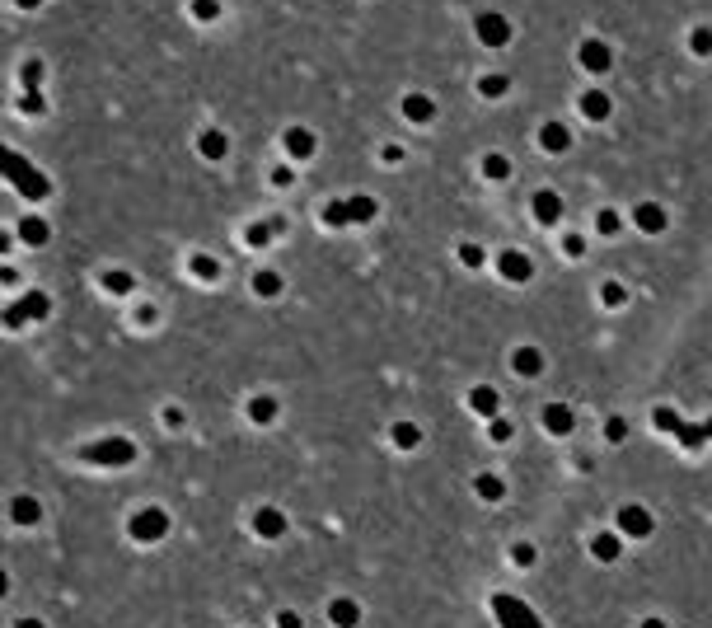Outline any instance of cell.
I'll return each instance as SVG.
<instances>
[{
    "instance_id": "9",
    "label": "cell",
    "mask_w": 712,
    "mask_h": 628,
    "mask_svg": "<svg viewBox=\"0 0 712 628\" xmlns=\"http://www.w3.org/2000/svg\"><path fill=\"white\" fill-rule=\"evenodd\" d=\"M501 272H506V282H525V277H529V258H520V253H501Z\"/></svg>"
},
{
    "instance_id": "27",
    "label": "cell",
    "mask_w": 712,
    "mask_h": 628,
    "mask_svg": "<svg viewBox=\"0 0 712 628\" xmlns=\"http://www.w3.org/2000/svg\"><path fill=\"white\" fill-rule=\"evenodd\" d=\"M501 90H506V80H501V76H492V80H483V94H501Z\"/></svg>"
},
{
    "instance_id": "28",
    "label": "cell",
    "mask_w": 712,
    "mask_h": 628,
    "mask_svg": "<svg viewBox=\"0 0 712 628\" xmlns=\"http://www.w3.org/2000/svg\"><path fill=\"white\" fill-rule=\"evenodd\" d=\"M248 244H267V225H248Z\"/></svg>"
},
{
    "instance_id": "5",
    "label": "cell",
    "mask_w": 712,
    "mask_h": 628,
    "mask_svg": "<svg viewBox=\"0 0 712 628\" xmlns=\"http://www.w3.org/2000/svg\"><path fill=\"white\" fill-rule=\"evenodd\" d=\"M478 38H483V43H492V48H501V43H506V24H501L497 15H483L478 19Z\"/></svg>"
},
{
    "instance_id": "10",
    "label": "cell",
    "mask_w": 712,
    "mask_h": 628,
    "mask_svg": "<svg viewBox=\"0 0 712 628\" xmlns=\"http://www.w3.org/2000/svg\"><path fill=\"white\" fill-rule=\"evenodd\" d=\"M637 225H642V230H661V225H666V211H661V206H637Z\"/></svg>"
},
{
    "instance_id": "2",
    "label": "cell",
    "mask_w": 712,
    "mask_h": 628,
    "mask_svg": "<svg viewBox=\"0 0 712 628\" xmlns=\"http://www.w3.org/2000/svg\"><path fill=\"white\" fill-rule=\"evenodd\" d=\"M164 530H169V520H164V511H159V506H145V511H136V516H131V539L155 544V539H164Z\"/></svg>"
},
{
    "instance_id": "19",
    "label": "cell",
    "mask_w": 712,
    "mask_h": 628,
    "mask_svg": "<svg viewBox=\"0 0 712 628\" xmlns=\"http://www.w3.org/2000/svg\"><path fill=\"white\" fill-rule=\"evenodd\" d=\"M43 310H47V296H29L24 305H19V314H33V319H43ZM15 314V319H19Z\"/></svg>"
},
{
    "instance_id": "17",
    "label": "cell",
    "mask_w": 712,
    "mask_h": 628,
    "mask_svg": "<svg viewBox=\"0 0 712 628\" xmlns=\"http://www.w3.org/2000/svg\"><path fill=\"white\" fill-rule=\"evenodd\" d=\"M478 497L497 502V497H501V478H492V473H483V478H478Z\"/></svg>"
},
{
    "instance_id": "8",
    "label": "cell",
    "mask_w": 712,
    "mask_h": 628,
    "mask_svg": "<svg viewBox=\"0 0 712 628\" xmlns=\"http://www.w3.org/2000/svg\"><path fill=\"white\" fill-rule=\"evenodd\" d=\"M253 530L263 534V539H277V534L286 530V520H281L277 511H258V516H253Z\"/></svg>"
},
{
    "instance_id": "6",
    "label": "cell",
    "mask_w": 712,
    "mask_h": 628,
    "mask_svg": "<svg viewBox=\"0 0 712 628\" xmlns=\"http://www.w3.org/2000/svg\"><path fill=\"white\" fill-rule=\"evenodd\" d=\"M543 427L557 431V436H567V431H572V408H557V404H553V408H543Z\"/></svg>"
},
{
    "instance_id": "4",
    "label": "cell",
    "mask_w": 712,
    "mask_h": 628,
    "mask_svg": "<svg viewBox=\"0 0 712 628\" xmlns=\"http://www.w3.org/2000/svg\"><path fill=\"white\" fill-rule=\"evenodd\" d=\"M619 525H623V534H633V539H647L651 534V516L642 511V506H623Z\"/></svg>"
},
{
    "instance_id": "32",
    "label": "cell",
    "mask_w": 712,
    "mask_h": 628,
    "mask_svg": "<svg viewBox=\"0 0 712 628\" xmlns=\"http://www.w3.org/2000/svg\"><path fill=\"white\" fill-rule=\"evenodd\" d=\"M464 263H469V267H478V263H483V249H474V244H464Z\"/></svg>"
},
{
    "instance_id": "13",
    "label": "cell",
    "mask_w": 712,
    "mask_h": 628,
    "mask_svg": "<svg viewBox=\"0 0 712 628\" xmlns=\"http://www.w3.org/2000/svg\"><path fill=\"white\" fill-rule=\"evenodd\" d=\"M328 614H333V624H342V628L356 624V605H352V600H333V605H328Z\"/></svg>"
},
{
    "instance_id": "33",
    "label": "cell",
    "mask_w": 712,
    "mask_h": 628,
    "mask_svg": "<svg viewBox=\"0 0 712 628\" xmlns=\"http://www.w3.org/2000/svg\"><path fill=\"white\" fill-rule=\"evenodd\" d=\"M399 445H418V431L413 427H399Z\"/></svg>"
},
{
    "instance_id": "22",
    "label": "cell",
    "mask_w": 712,
    "mask_h": 628,
    "mask_svg": "<svg viewBox=\"0 0 712 628\" xmlns=\"http://www.w3.org/2000/svg\"><path fill=\"white\" fill-rule=\"evenodd\" d=\"M543 145H548V150H562V145H567V131H562V127H548V131H543Z\"/></svg>"
},
{
    "instance_id": "21",
    "label": "cell",
    "mask_w": 712,
    "mask_h": 628,
    "mask_svg": "<svg viewBox=\"0 0 712 628\" xmlns=\"http://www.w3.org/2000/svg\"><path fill=\"white\" fill-rule=\"evenodd\" d=\"M201 150H206V155H225V136L206 131V136H201Z\"/></svg>"
},
{
    "instance_id": "26",
    "label": "cell",
    "mask_w": 712,
    "mask_h": 628,
    "mask_svg": "<svg viewBox=\"0 0 712 628\" xmlns=\"http://www.w3.org/2000/svg\"><path fill=\"white\" fill-rule=\"evenodd\" d=\"M192 267H197V277H206V282L216 277V263H211V258H197V263H192Z\"/></svg>"
},
{
    "instance_id": "12",
    "label": "cell",
    "mask_w": 712,
    "mask_h": 628,
    "mask_svg": "<svg viewBox=\"0 0 712 628\" xmlns=\"http://www.w3.org/2000/svg\"><path fill=\"white\" fill-rule=\"evenodd\" d=\"M286 150H291L295 159H305L314 150V136H310V131H291V136H286Z\"/></svg>"
},
{
    "instance_id": "36",
    "label": "cell",
    "mask_w": 712,
    "mask_h": 628,
    "mask_svg": "<svg viewBox=\"0 0 712 628\" xmlns=\"http://www.w3.org/2000/svg\"><path fill=\"white\" fill-rule=\"evenodd\" d=\"M19 628H43V624H33V619H24V624H19Z\"/></svg>"
},
{
    "instance_id": "30",
    "label": "cell",
    "mask_w": 712,
    "mask_h": 628,
    "mask_svg": "<svg viewBox=\"0 0 712 628\" xmlns=\"http://www.w3.org/2000/svg\"><path fill=\"white\" fill-rule=\"evenodd\" d=\"M108 286H113V291H127V286H131V277H127V272H113Z\"/></svg>"
},
{
    "instance_id": "25",
    "label": "cell",
    "mask_w": 712,
    "mask_h": 628,
    "mask_svg": "<svg viewBox=\"0 0 712 628\" xmlns=\"http://www.w3.org/2000/svg\"><path fill=\"white\" fill-rule=\"evenodd\" d=\"M253 286H258L263 296H272V291H277V272H263V277H258V282H253Z\"/></svg>"
},
{
    "instance_id": "3",
    "label": "cell",
    "mask_w": 712,
    "mask_h": 628,
    "mask_svg": "<svg viewBox=\"0 0 712 628\" xmlns=\"http://www.w3.org/2000/svg\"><path fill=\"white\" fill-rule=\"evenodd\" d=\"M492 610H497V619H501V628H539V619H534L520 600H511V596H497Z\"/></svg>"
},
{
    "instance_id": "35",
    "label": "cell",
    "mask_w": 712,
    "mask_h": 628,
    "mask_svg": "<svg viewBox=\"0 0 712 628\" xmlns=\"http://www.w3.org/2000/svg\"><path fill=\"white\" fill-rule=\"evenodd\" d=\"M642 628H666V624H661V619H647V624H642Z\"/></svg>"
},
{
    "instance_id": "11",
    "label": "cell",
    "mask_w": 712,
    "mask_h": 628,
    "mask_svg": "<svg viewBox=\"0 0 712 628\" xmlns=\"http://www.w3.org/2000/svg\"><path fill=\"white\" fill-rule=\"evenodd\" d=\"M511 366H515V371H520V376H534V371H539L543 362H539V352H534V347H520V352H515V362H511Z\"/></svg>"
},
{
    "instance_id": "31",
    "label": "cell",
    "mask_w": 712,
    "mask_h": 628,
    "mask_svg": "<svg viewBox=\"0 0 712 628\" xmlns=\"http://www.w3.org/2000/svg\"><path fill=\"white\" fill-rule=\"evenodd\" d=\"M15 516H19V520H38V506H29V502H19V506H15Z\"/></svg>"
},
{
    "instance_id": "15",
    "label": "cell",
    "mask_w": 712,
    "mask_h": 628,
    "mask_svg": "<svg viewBox=\"0 0 712 628\" xmlns=\"http://www.w3.org/2000/svg\"><path fill=\"white\" fill-rule=\"evenodd\" d=\"M403 113H408V117H418V122H427V117H432V104H427V99H418V94H408V99H403Z\"/></svg>"
},
{
    "instance_id": "29",
    "label": "cell",
    "mask_w": 712,
    "mask_h": 628,
    "mask_svg": "<svg viewBox=\"0 0 712 628\" xmlns=\"http://www.w3.org/2000/svg\"><path fill=\"white\" fill-rule=\"evenodd\" d=\"M487 173H492V178H501V173H506V159L492 155V159H487Z\"/></svg>"
},
{
    "instance_id": "20",
    "label": "cell",
    "mask_w": 712,
    "mask_h": 628,
    "mask_svg": "<svg viewBox=\"0 0 712 628\" xmlns=\"http://www.w3.org/2000/svg\"><path fill=\"white\" fill-rule=\"evenodd\" d=\"M474 408H478V413H497V394L492 390H478V394H474Z\"/></svg>"
},
{
    "instance_id": "24",
    "label": "cell",
    "mask_w": 712,
    "mask_h": 628,
    "mask_svg": "<svg viewBox=\"0 0 712 628\" xmlns=\"http://www.w3.org/2000/svg\"><path fill=\"white\" fill-rule=\"evenodd\" d=\"M24 235H29V244H43V239H47V225H43V220H29V225H24Z\"/></svg>"
},
{
    "instance_id": "18",
    "label": "cell",
    "mask_w": 712,
    "mask_h": 628,
    "mask_svg": "<svg viewBox=\"0 0 712 628\" xmlns=\"http://www.w3.org/2000/svg\"><path fill=\"white\" fill-rule=\"evenodd\" d=\"M595 553H600V558H619V534H600V539H595Z\"/></svg>"
},
{
    "instance_id": "34",
    "label": "cell",
    "mask_w": 712,
    "mask_h": 628,
    "mask_svg": "<svg viewBox=\"0 0 712 628\" xmlns=\"http://www.w3.org/2000/svg\"><path fill=\"white\" fill-rule=\"evenodd\" d=\"M694 48L698 52H712V33H694Z\"/></svg>"
},
{
    "instance_id": "14",
    "label": "cell",
    "mask_w": 712,
    "mask_h": 628,
    "mask_svg": "<svg viewBox=\"0 0 712 628\" xmlns=\"http://www.w3.org/2000/svg\"><path fill=\"white\" fill-rule=\"evenodd\" d=\"M581 62H586L590 71H604V66H609V52H604L600 43H586V48H581Z\"/></svg>"
},
{
    "instance_id": "16",
    "label": "cell",
    "mask_w": 712,
    "mask_h": 628,
    "mask_svg": "<svg viewBox=\"0 0 712 628\" xmlns=\"http://www.w3.org/2000/svg\"><path fill=\"white\" fill-rule=\"evenodd\" d=\"M248 413H253V422H272L277 404H272V399H253V404H248Z\"/></svg>"
},
{
    "instance_id": "1",
    "label": "cell",
    "mask_w": 712,
    "mask_h": 628,
    "mask_svg": "<svg viewBox=\"0 0 712 628\" xmlns=\"http://www.w3.org/2000/svg\"><path fill=\"white\" fill-rule=\"evenodd\" d=\"M131 441H122V436H113V441H99V445H90L85 450V459H99V464H113V469H122V464H131Z\"/></svg>"
},
{
    "instance_id": "23",
    "label": "cell",
    "mask_w": 712,
    "mask_h": 628,
    "mask_svg": "<svg viewBox=\"0 0 712 628\" xmlns=\"http://www.w3.org/2000/svg\"><path fill=\"white\" fill-rule=\"evenodd\" d=\"M586 113H590V117H604V113H609V99H604V94H586Z\"/></svg>"
},
{
    "instance_id": "7",
    "label": "cell",
    "mask_w": 712,
    "mask_h": 628,
    "mask_svg": "<svg viewBox=\"0 0 712 628\" xmlns=\"http://www.w3.org/2000/svg\"><path fill=\"white\" fill-rule=\"evenodd\" d=\"M534 216H539L543 225H553V220L562 216V202H557L553 192H539V197H534Z\"/></svg>"
}]
</instances>
